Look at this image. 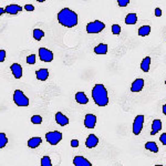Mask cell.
<instances>
[{"mask_svg":"<svg viewBox=\"0 0 166 166\" xmlns=\"http://www.w3.org/2000/svg\"><path fill=\"white\" fill-rule=\"evenodd\" d=\"M58 21L60 22V25L67 28H73L78 25V15L73 10L63 8L58 13Z\"/></svg>","mask_w":166,"mask_h":166,"instance_id":"6da1fadb","label":"cell"},{"mask_svg":"<svg viewBox=\"0 0 166 166\" xmlns=\"http://www.w3.org/2000/svg\"><path fill=\"white\" fill-rule=\"evenodd\" d=\"M92 98L95 104L99 106H106L109 104L108 91L103 84H95V86L92 89Z\"/></svg>","mask_w":166,"mask_h":166,"instance_id":"7a4b0ae2","label":"cell"},{"mask_svg":"<svg viewBox=\"0 0 166 166\" xmlns=\"http://www.w3.org/2000/svg\"><path fill=\"white\" fill-rule=\"evenodd\" d=\"M13 101L18 106H28L29 99L25 95V93L21 90H16L13 93Z\"/></svg>","mask_w":166,"mask_h":166,"instance_id":"3957f363","label":"cell"},{"mask_svg":"<svg viewBox=\"0 0 166 166\" xmlns=\"http://www.w3.org/2000/svg\"><path fill=\"white\" fill-rule=\"evenodd\" d=\"M105 28V25L100 21V20H95V21H92L86 25V32L88 33H99L102 30H104Z\"/></svg>","mask_w":166,"mask_h":166,"instance_id":"277c9868","label":"cell"},{"mask_svg":"<svg viewBox=\"0 0 166 166\" xmlns=\"http://www.w3.org/2000/svg\"><path fill=\"white\" fill-rule=\"evenodd\" d=\"M45 140H47V142H48L49 144H51V145H57V144H59V142L62 140V133L58 131L49 132V133L45 134Z\"/></svg>","mask_w":166,"mask_h":166,"instance_id":"5b68a950","label":"cell"},{"mask_svg":"<svg viewBox=\"0 0 166 166\" xmlns=\"http://www.w3.org/2000/svg\"><path fill=\"white\" fill-rule=\"evenodd\" d=\"M144 125V115H138L133 122V133L134 135H140L143 130Z\"/></svg>","mask_w":166,"mask_h":166,"instance_id":"8992f818","label":"cell"},{"mask_svg":"<svg viewBox=\"0 0 166 166\" xmlns=\"http://www.w3.org/2000/svg\"><path fill=\"white\" fill-rule=\"evenodd\" d=\"M39 57L42 61L45 62H51L53 60V53L50 50L45 48H40L39 49Z\"/></svg>","mask_w":166,"mask_h":166,"instance_id":"52a82bcc","label":"cell"},{"mask_svg":"<svg viewBox=\"0 0 166 166\" xmlns=\"http://www.w3.org/2000/svg\"><path fill=\"white\" fill-rule=\"evenodd\" d=\"M96 124V116L94 114H86L84 118V125L88 128H94Z\"/></svg>","mask_w":166,"mask_h":166,"instance_id":"ba28073f","label":"cell"},{"mask_svg":"<svg viewBox=\"0 0 166 166\" xmlns=\"http://www.w3.org/2000/svg\"><path fill=\"white\" fill-rule=\"evenodd\" d=\"M10 70H11V72H12V74H13V77L16 78V79H20V78L22 77V67H21L19 63L11 64Z\"/></svg>","mask_w":166,"mask_h":166,"instance_id":"9c48e42d","label":"cell"},{"mask_svg":"<svg viewBox=\"0 0 166 166\" xmlns=\"http://www.w3.org/2000/svg\"><path fill=\"white\" fill-rule=\"evenodd\" d=\"M98 144H99V138H96L94 134H90L85 141V145L88 148H93V147H95Z\"/></svg>","mask_w":166,"mask_h":166,"instance_id":"30bf717a","label":"cell"},{"mask_svg":"<svg viewBox=\"0 0 166 166\" xmlns=\"http://www.w3.org/2000/svg\"><path fill=\"white\" fill-rule=\"evenodd\" d=\"M144 88V80L143 79H136L134 82L132 83L131 91L132 92H141Z\"/></svg>","mask_w":166,"mask_h":166,"instance_id":"8fae6325","label":"cell"},{"mask_svg":"<svg viewBox=\"0 0 166 166\" xmlns=\"http://www.w3.org/2000/svg\"><path fill=\"white\" fill-rule=\"evenodd\" d=\"M55 122H57L59 125H61V126H65V125L69 124V118H68L63 113L58 112L57 114H55Z\"/></svg>","mask_w":166,"mask_h":166,"instance_id":"7c38bea8","label":"cell"},{"mask_svg":"<svg viewBox=\"0 0 166 166\" xmlns=\"http://www.w3.org/2000/svg\"><path fill=\"white\" fill-rule=\"evenodd\" d=\"M74 166H92V164L83 156H75L73 158Z\"/></svg>","mask_w":166,"mask_h":166,"instance_id":"4fadbf2b","label":"cell"},{"mask_svg":"<svg viewBox=\"0 0 166 166\" xmlns=\"http://www.w3.org/2000/svg\"><path fill=\"white\" fill-rule=\"evenodd\" d=\"M6 13L9 15H17L18 12L22 11V7H20L19 5H9L6 7Z\"/></svg>","mask_w":166,"mask_h":166,"instance_id":"5bb4252c","label":"cell"},{"mask_svg":"<svg viewBox=\"0 0 166 166\" xmlns=\"http://www.w3.org/2000/svg\"><path fill=\"white\" fill-rule=\"evenodd\" d=\"M35 77L40 81H45L49 78V71L48 69H40L35 72Z\"/></svg>","mask_w":166,"mask_h":166,"instance_id":"9a60e30c","label":"cell"},{"mask_svg":"<svg viewBox=\"0 0 166 166\" xmlns=\"http://www.w3.org/2000/svg\"><path fill=\"white\" fill-rule=\"evenodd\" d=\"M162 130V121L161 120H154L152 123V132L151 135H155L157 132H160Z\"/></svg>","mask_w":166,"mask_h":166,"instance_id":"2e32d148","label":"cell"},{"mask_svg":"<svg viewBox=\"0 0 166 166\" xmlns=\"http://www.w3.org/2000/svg\"><path fill=\"white\" fill-rule=\"evenodd\" d=\"M75 100H77V102L79 104H86L89 102V99H88V96L85 95L84 92H78L75 94Z\"/></svg>","mask_w":166,"mask_h":166,"instance_id":"e0dca14e","label":"cell"},{"mask_svg":"<svg viewBox=\"0 0 166 166\" xmlns=\"http://www.w3.org/2000/svg\"><path fill=\"white\" fill-rule=\"evenodd\" d=\"M41 142H42L41 138H38V136L37 138H32L28 141V146L30 148H37L38 146H40Z\"/></svg>","mask_w":166,"mask_h":166,"instance_id":"ac0fdd59","label":"cell"},{"mask_svg":"<svg viewBox=\"0 0 166 166\" xmlns=\"http://www.w3.org/2000/svg\"><path fill=\"white\" fill-rule=\"evenodd\" d=\"M94 52H95L96 55H106V52H108V45L101 43V45H99L98 47L94 48Z\"/></svg>","mask_w":166,"mask_h":166,"instance_id":"d6986e66","label":"cell"},{"mask_svg":"<svg viewBox=\"0 0 166 166\" xmlns=\"http://www.w3.org/2000/svg\"><path fill=\"white\" fill-rule=\"evenodd\" d=\"M150 65H151V58L150 57L144 58L142 63H141V69H142V71H143V72H148Z\"/></svg>","mask_w":166,"mask_h":166,"instance_id":"ffe728a7","label":"cell"},{"mask_svg":"<svg viewBox=\"0 0 166 166\" xmlns=\"http://www.w3.org/2000/svg\"><path fill=\"white\" fill-rule=\"evenodd\" d=\"M138 22V16L136 13H128L125 18V23L126 25H135Z\"/></svg>","mask_w":166,"mask_h":166,"instance_id":"44dd1931","label":"cell"},{"mask_svg":"<svg viewBox=\"0 0 166 166\" xmlns=\"http://www.w3.org/2000/svg\"><path fill=\"white\" fill-rule=\"evenodd\" d=\"M145 148L151 152H153V153H157L158 152V146H157V144L155 142H147L145 144Z\"/></svg>","mask_w":166,"mask_h":166,"instance_id":"7402d4cb","label":"cell"},{"mask_svg":"<svg viewBox=\"0 0 166 166\" xmlns=\"http://www.w3.org/2000/svg\"><path fill=\"white\" fill-rule=\"evenodd\" d=\"M151 33V27L150 26H143L138 29V35L142 37H146Z\"/></svg>","mask_w":166,"mask_h":166,"instance_id":"603a6c76","label":"cell"},{"mask_svg":"<svg viewBox=\"0 0 166 166\" xmlns=\"http://www.w3.org/2000/svg\"><path fill=\"white\" fill-rule=\"evenodd\" d=\"M45 37V32L40 30V29H35L33 30V38L37 40V41H40L42 38Z\"/></svg>","mask_w":166,"mask_h":166,"instance_id":"cb8c5ba5","label":"cell"},{"mask_svg":"<svg viewBox=\"0 0 166 166\" xmlns=\"http://www.w3.org/2000/svg\"><path fill=\"white\" fill-rule=\"evenodd\" d=\"M7 143H8V138H7V135L5 133H0V147L3 148L6 146Z\"/></svg>","mask_w":166,"mask_h":166,"instance_id":"d4e9b609","label":"cell"},{"mask_svg":"<svg viewBox=\"0 0 166 166\" xmlns=\"http://www.w3.org/2000/svg\"><path fill=\"white\" fill-rule=\"evenodd\" d=\"M41 166H52L51 158L49 156H43L41 158Z\"/></svg>","mask_w":166,"mask_h":166,"instance_id":"484cf974","label":"cell"},{"mask_svg":"<svg viewBox=\"0 0 166 166\" xmlns=\"http://www.w3.org/2000/svg\"><path fill=\"white\" fill-rule=\"evenodd\" d=\"M31 122L33 124H41L42 123V118L40 115H33L31 118Z\"/></svg>","mask_w":166,"mask_h":166,"instance_id":"4316f807","label":"cell"},{"mask_svg":"<svg viewBox=\"0 0 166 166\" xmlns=\"http://www.w3.org/2000/svg\"><path fill=\"white\" fill-rule=\"evenodd\" d=\"M112 32H113V35H120L121 33V27L118 25H113L112 26Z\"/></svg>","mask_w":166,"mask_h":166,"instance_id":"83f0119b","label":"cell"},{"mask_svg":"<svg viewBox=\"0 0 166 166\" xmlns=\"http://www.w3.org/2000/svg\"><path fill=\"white\" fill-rule=\"evenodd\" d=\"M27 63L28 64H35V55H30L27 57Z\"/></svg>","mask_w":166,"mask_h":166,"instance_id":"f1b7e54d","label":"cell"},{"mask_svg":"<svg viewBox=\"0 0 166 166\" xmlns=\"http://www.w3.org/2000/svg\"><path fill=\"white\" fill-rule=\"evenodd\" d=\"M130 3V0H118V5L120 7H126Z\"/></svg>","mask_w":166,"mask_h":166,"instance_id":"f546056e","label":"cell"},{"mask_svg":"<svg viewBox=\"0 0 166 166\" xmlns=\"http://www.w3.org/2000/svg\"><path fill=\"white\" fill-rule=\"evenodd\" d=\"M6 59V51L5 50H0V62H3Z\"/></svg>","mask_w":166,"mask_h":166,"instance_id":"4dcf8cb0","label":"cell"},{"mask_svg":"<svg viewBox=\"0 0 166 166\" xmlns=\"http://www.w3.org/2000/svg\"><path fill=\"white\" fill-rule=\"evenodd\" d=\"M160 141H161V143L163 144V145H166V133H163V134L161 135Z\"/></svg>","mask_w":166,"mask_h":166,"instance_id":"1f68e13d","label":"cell"},{"mask_svg":"<svg viewBox=\"0 0 166 166\" xmlns=\"http://www.w3.org/2000/svg\"><path fill=\"white\" fill-rule=\"evenodd\" d=\"M25 9H26L27 11H33V10H35V7L32 6V5H26V6H25Z\"/></svg>","mask_w":166,"mask_h":166,"instance_id":"d6a6232c","label":"cell"},{"mask_svg":"<svg viewBox=\"0 0 166 166\" xmlns=\"http://www.w3.org/2000/svg\"><path fill=\"white\" fill-rule=\"evenodd\" d=\"M71 146L72 147H78L79 146V141L78 140H72L71 141Z\"/></svg>","mask_w":166,"mask_h":166,"instance_id":"836d02e7","label":"cell"},{"mask_svg":"<svg viewBox=\"0 0 166 166\" xmlns=\"http://www.w3.org/2000/svg\"><path fill=\"white\" fill-rule=\"evenodd\" d=\"M155 16L156 17L162 16V10H161L160 8H156V9H155Z\"/></svg>","mask_w":166,"mask_h":166,"instance_id":"e575fe53","label":"cell"},{"mask_svg":"<svg viewBox=\"0 0 166 166\" xmlns=\"http://www.w3.org/2000/svg\"><path fill=\"white\" fill-rule=\"evenodd\" d=\"M163 113L166 115V104H164L163 105Z\"/></svg>","mask_w":166,"mask_h":166,"instance_id":"d590c367","label":"cell"},{"mask_svg":"<svg viewBox=\"0 0 166 166\" xmlns=\"http://www.w3.org/2000/svg\"><path fill=\"white\" fill-rule=\"evenodd\" d=\"M155 166H163V165H155Z\"/></svg>","mask_w":166,"mask_h":166,"instance_id":"8d00e7d4","label":"cell"},{"mask_svg":"<svg viewBox=\"0 0 166 166\" xmlns=\"http://www.w3.org/2000/svg\"><path fill=\"white\" fill-rule=\"evenodd\" d=\"M165 84H166V81H165Z\"/></svg>","mask_w":166,"mask_h":166,"instance_id":"74e56055","label":"cell"}]
</instances>
